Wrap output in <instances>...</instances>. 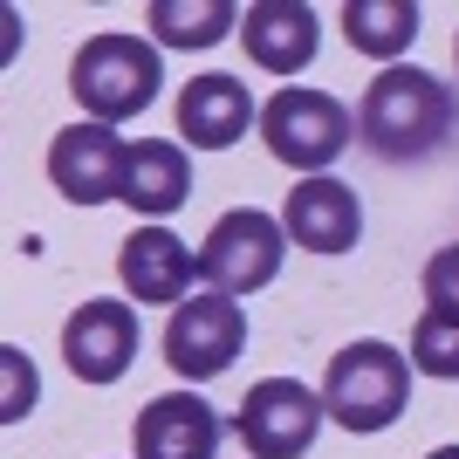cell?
<instances>
[{
  "mask_svg": "<svg viewBox=\"0 0 459 459\" xmlns=\"http://www.w3.org/2000/svg\"><path fill=\"white\" fill-rule=\"evenodd\" d=\"M459 124V103L439 76H425L411 62L377 69V82L357 103V144L384 165H425L432 152H446V137Z\"/></svg>",
  "mask_w": 459,
  "mask_h": 459,
  "instance_id": "6da1fadb",
  "label": "cell"
},
{
  "mask_svg": "<svg viewBox=\"0 0 459 459\" xmlns=\"http://www.w3.org/2000/svg\"><path fill=\"white\" fill-rule=\"evenodd\" d=\"M158 82H165V62L144 35H90L69 62V90L90 110V124H131L158 103Z\"/></svg>",
  "mask_w": 459,
  "mask_h": 459,
  "instance_id": "7a4b0ae2",
  "label": "cell"
},
{
  "mask_svg": "<svg viewBox=\"0 0 459 459\" xmlns=\"http://www.w3.org/2000/svg\"><path fill=\"white\" fill-rule=\"evenodd\" d=\"M404 398H411V357L377 336L336 350L323 370V411L343 432H391L404 419Z\"/></svg>",
  "mask_w": 459,
  "mask_h": 459,
  "instance_id": "3957f363",
  "label": "cell"
},
{
  "mask_svg": "<svg viewBox=\"0 0 459 459\" xmlns=\"http://www.w3.org/2000/svg\"><path fill=\"white\" fill-rule=\"evenodd\" d=\"M261 137H268V152L281 158L288 172L302 178H329V165L357 144V117L350 103H336L329 90H274L261 103Z\"/></svg>",
  "mask_w": 459,
  "mask_h": 459,
  "instance_id": "277c9868",
  "label": "cell"
},
{
  "mask_svg": "<svg viewBox=\"0 0 459 459\" xmlns=\"http://www.w3.org/2000/svg\"><path fill=\"white\" fill-rule=\"evenodd\" d=\"M288 261V227L274 220V212L261 206H233L212 220L206 247H199V281L212 288V295H254V288H268L274 274H281Z\"/></svg>",
  "mask_w": 459,
  "mask_h": 459,
  "instance_id": "5b68a950",
  "label": "cell"
},
{
  "mask_svg": "<svg viewBox=\"0 0 459 459\" xmlns=\"http://www.w3.org/2000/svg\"><path fill=\"white\" fill-rule=\"evenodd\" d=\"M240 350H247V308L233 295H212V288L206 295H186L172 308V323H165V364L186 384L227 377Z\"/></svg>",
  "mask_w": 459,
  "mask_h": 459,
  "instance_id": "8992f818",
  "label": "cell"
},
{
  "mask_svg": "<svg viewBox=\"0 0 459 459\" xmlns=\"http://www.w3.org/2000/svg\"><path fill=\"white\" fill-rule=\"evenodd\" d=\"M323 398L302 377H261L233 411V432L247 446V459H302L323 432Z\"/></svg>",
  "mask_w": 459,
  "mask_h": 459,
  "instance_id": "52a82bcc",
  "label": "cell"
},
{
  "mask_svg": "<svg viewBox=\"0 0 459 459\" xmlns=\"http://www.w3.org/2000/svg\"><path fill=\"white\" fill-rule=\"evenodd\" d=\"M124 165H131V144L110 131V124H69L48 144V178L69 206H103V199H124Z\"/></svg>",
  "mask_w": 459,
  "mask_h": 459,
  "instance_id": "ba28073f",
  "label": "cell"
},
{
  "mask_svg": "<svg viewBox=\"0 0 459 459\" xmlns=\"http://www.w3.org/2000/svg\"><path fill=\"white\" fill-rule=\"evenodd\" d=\"M137 357V308L131 302H82L62 323V364L76 370L82 384H117Z\"/></svg>",
  "mask_w": 459,
  "mask_h": 459,
  "instance_id": "9c48e42d",
  "label": "cell"
},
{
  "mask_svg": "<svg viewBox=\"0 0 459 459\" xmlns=\"http://www.w3.org/2000/svg\"><path fill=\"white\" fill-rule=\"evenodd\" d=\"M192 274H199V254L178 240L172 227H137L124 247H117V281L137 308L144 302H186L192 295Z\"/></svg>",
  "mask_w": 459,
  "mask_h": 459,
  "instance_id": "30bf717a",
  "label": "cell"
},
{
  "mask_svg": "<svg viewBox=\"0 0 459 459\" xmlns=\"http://www.w3.org/2000/svg\"><path fill=\"white\" fill-rule=\"evenodd\" d=\"M281 227H288V247H308V254H350L357 233H364V206L343 178H295L281 206Z\"/></svg>",
  "mask_w": 459,
  "mask_h": 459,
  "instance_id": "8fae6325",
  "label": "cell"
},
{
  "mask_svg": "<svg viewBox=\"0 0 459 459\" xmlns=\"http://www.w3.org/2000/svg\"><path fill=\"white\" fill-rule=\"evenodd\" d=\"M240 41H247L254 69H268V76H302L316 48H323V21L308 0H254L247 14H240Z\"/></svg>",
  "mask_w": 459,
  "mask_h": 459,
  "instance_id": "7c38bea8",
  "label": "cell"
},
{
  "mask_svg": "<svg viewBox=\"0 0 459 459\" xmlns=\"http://www.w3.org/2000/svg\"><path fill=\"white\" fill-rule=\"evenodd\" d=\"M220 453V411L199 391H165L137 411V459H212Z\"/></svg>",
  "mask_w": 459,
  "mask_h": 459,
  "instance_id": "4fadbf2b",
  "label": "cell"
},
{
  "mask_svg": "<svg viewBox=\"0 0 459 459\" xmlns=\"http://www.w3.org/2000/svg\"><path fill=\"white\" fill-rule=\"evenodd\" d=\"M247 124H261L254 96L240 76H192L178 90V137H192L199 152H227L247 137Z\"/></svg>",
  "mask_w": 459,
  "mask_h": 459,
  "instance_id": "5bb4252c",
  "label": "cell"
},
{
  "mask_svg": "<svg viewBox=\"0 0 459 459\" xmlns=\"http://www.w3.org/2000/svg\"><path fill=\"white\" fill-rule=\"evenodd\" d=\"M192 199V158L186 144L172 137H137L131 144V165H124V206L144 212V220H165Z\"/></svg>",
  "mask_w": 459,
  "mask_h": 459,
  "instance_id": "9a60e30c",
  "label": "cell"
},
{
  "mask_svg": "<svg viewBox=\"0 0 459 459\" xmlns=\"http://www.w3.org/2000/svg\"><path fill=\"white\" fill-rule=\"evenodd\" d=\"M343 35L357 56L398 69V56L419 41V0H350L343 7Z\"/></svg>",
  "mask_w": 459,
  "mask_h": 459,
  "instance_id": "2e32d148",
  "label": "cell"
},
{
  "mask_svg": "<svg viewBox=\"0 0 459 459\" xmlns=\"http://www.w3.org/2000/svg\"><path fill=\"white\" fill-rule=\"evenodd\" d=\"M144 28L158 35V48H212L240 28V7L233 0H152Z\"/></svg>",
  "mask_w": 459,
  "mask_h": 459,
  "instance_id": "e0dca14e",
  "label": "cell"
},
{
  "mask_svg": "<svg viewBox=\"0 0 459 459\" xmlns=\"http://www.w3.org/2000/svg\"><path fill=\"white\" fill-rule=\"evenodd\" d=\"M411 370L439 377V384L459 377V316H439V308L419 316V329H411Z\"/></svg>",
  "mask_w": 459,
  "mask_h": 459,
  "instance_id": "ac0fdd59",
  "label": "cell"
},
{
  "mask_svg": "<svg viewBox=\"0 0 459 459\" xmlns=\"http://www.w3.org/2000/svg\"><path fill=\"white\" fill-rule=\"evenodd\" d=\"M35 391H41L35 364H28V357H21V350L7 343V350H0V419L14 425L21 411H28V404H35Z\"/></svg>",
  "mask_w": 459,
  "mask_h": 459,
  "instance_id": "d6986e66",
  "label": "cell"
},
{
  "mask_svg": "<svg viewBox=\"0 0 459 459\" xmlns=\"http://www.w3.org/2000/svg\"><path fill=\"white\" fill-rule=\"evenodd\" d=\"M425 308H439V316H459V240L439 247L425 261Z\"/></svg>",
  "mask_w": 459,
  "mask_h": 459,
  "instance_id": "ffe728a7",
  "label": "cell"
},
{
  "mask_svg": "<svg viewBox=\"0 0 459 459\" xmlns=\"http://www.w3.org/2000/svg\"><path fill=\"white\" fill-rule=\"evenodd\" d=\"M425 459H459V446H439V453H425Z\"/></svg>",
  "mask_w": 459,
  "mask_h": 459,
  "instance_id": "44dd1931",
  "label": "cell"
},
{
  "mask_svg": "<svg viewBox=\"0 0 459 459\" xmlns=\"http://www.w3.org/2000/svg\"><path fill=\"white\" fill-rule=\"evenodd\" d=\"M453 56H459V41H453Z\"/></svg>",
  "mask_w": 459,
  "mask_h": 459,
  "instance_id": "7402d4cb",
  "label": "cell"
}]
</instances>
